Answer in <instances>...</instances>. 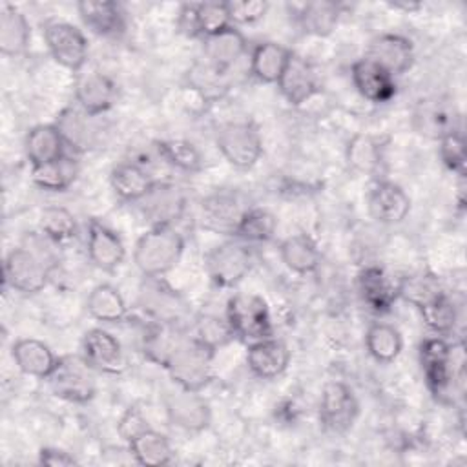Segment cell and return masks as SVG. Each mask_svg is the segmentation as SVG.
Returning a JSON list of instances; mask_svg holds the SVG:
<instances>
[{
    "instance_id": "74e56055",
    "label": "cell",
    "mask_w": 467,
    "mask_h": 467,
    "mask_svg": "<svg viewBox=\"0 0 467 467\" xmlns=\"http://www.w3.org/2000/svg\"><path fill=\"white\" fill-rule=\"evenodd\" d=\"M339 13H341L339 4L328 2V0H317V2L303 4L297 18L306 33L316 36H327L336 29Z\"/></svg>"
},
{
    "instance_id": "8992f818",
    "label": "cell",
    "mask_w": 467,
    "mask_h": 467,
    "mask_svg": "<svg viewBox=\"0 0 467 467\" xmlns=\"http://www.w3.org/2000/svg\"><path fill=\"white\" fill-rule=\"evenodd\" d=\"M248 206L235 192H215L204 197L199 204V223L204 230L235 235L237 226L246 213Z\"/></svg>"
},
{
    "instance_id": "d590c367",
    "label": "cell",
    "mask_w": 467,
    "mask_h": 467,
    "mask_svg": "<svg viewBox=\"0 0 467 467\" xmlns=\"http://www.w3.org/2000/svg\"><path fill=\"white\" fill-rule=\"evenodd\" d=\"M77 173H78L77 162L71 157L64 155L47 164L33 166L31 179L42 190L64 192L73 184V181L77 179Z\"/></svg>"
},
{
    "instance_id": "bcb514c9",
    "label": "cell",
    "mask_w": 467,
    "mask_h": 467,
    "mask_svg": "<svg viewBox=\"0 0 467 467\" xmlns=\"http://www.w3.org/2000/svg\"><path fill=\"white\" fill-rule=\"evenodd\" d=\"M195 337L208 348L219 350L221 347H226L235 337V334L226 317L204 314L195 323Z\"/></svg>"
},
{
    "instance_id": "60d3db41",
    "label": "cell",
    "mask_w": 467,
    "mask_h": 467,
    "mask_svg": "<svg viewBox=\"0 0 467 467\" xmlns=\"http://www.w3.org/2000/svg\"><path fill=\"white\" fill-rule=\"evenodd\" d=\"M197 36H212L232 26L226 2H199L193 4Z\"/></svg>"
},
{
    "instance_id": "5b68a950",
    "label": "cell",
    "mask_w": 467,
    "mask_h": 467,
    "mask_svg": "<svg viewBox=\"0 0 467 467\" xmlns=\"http://www.w3.org/2000/svg\"><path fill=\"white\" fill-rule=\"evenodd\" d=\"M217 148L223 157L239 170L252 168L261 153L263 142L252 122H226L217 131Z\"/></svg>"
},
{
    "instance_id": "8fae6325",
    "label": "cell",
    "mask_w": 467,
    "mask_h": 467,
    "mask_svg": "<svg viewBox=\"0 0 467 467\" xmlns=\"http://www.w3.org/2000/svg\"><path fill=\"white\" fill-rule=\"evenodd\" d=\"M210 279L219 286H235L252 268L250 250L237 243H224L204 257Z\"/></svg>"
},
{
    "instance_id": "603a6c76",
    "label": "cell",
    "mask_w": 467,
    "mask_h": 467,
    "mask_svg": "<svg viewBox=\"0 0 467 467\" xmlns=\"http://www.w3.org/2000/svg\"><path fill=\"white\" fill-rule=\"evenodd\" d=\"M290 363V350L275 337L259 339L248 345L246 365L261 379H274L281 376Z\"/></svg>"
},
{
    "instance_id": "ab89813d",
    "label": "cell",
    "mask_w": 467,
    "mask_h": 467,
    "mask_svg": "<svg viewBox=\"0 0 467 467\" xmlns=\"http://www.w3.org/2000/svg\"><path fill=\"white\" fill-rule=\"evenodd\" d=\"M418 310H420L425 325L436 334H449L458 321L456 306L445 292L438 294L436 297H432L431 301L421 305Z\"/></svg>"
},
{
    "instance_id": "f546056e",
    "label": "cell",
    "mask_w": 467,
    "mask_h": 467,
    "mask_svg": "<svg viewBox=\"0 0 467 467\" xmlns=\"http://www.w3.org/2000/svg\"><path fill=\"white\" fill-rule=\"evenodd\" d=\"M31 29L26 15L13 5L0 9V51L5 57L22 55L29 44Z\"/></svg>"
},
{
    "instance_id": "836d02e7",
    "label": "cell",
    "mask_w": 467,
    "mask_h": 467,
    "mask_svg": "<svg viewBox=\"0 0 467 467\" xmlns=\"http://www.w3.org/2000/svg\"><path fill=\"white\" fill-rule=\"evenodd\" d=\"M88 312L93 319L102 323H119L126 317L128 306L122 294L108 283L97 285L86 301Z\"/></svg>"
},
{
    "instance_id": "7402d4cb",
    "label": "cell",
    "mask_w": 467,
    "mask_h": 467,
    "mask_svg": "<svg viewBox=\"0 0 467 467\" xmlns=\"http://www.w3.org/2000/svg\"><path fill=\"white\" fill-rule=\"evenodd\" d=\"M368 212L378 223L398 224L410 212V197L401 186L381 181L368 193Z\"/></svg>"
},
{
    "instance_id": "83f0119b",
    "label": "cell",
    "mask_w": 467,
    "mask_h": 467,
    "mask_svg": "<svg viewBox=\"0 0 467 467\" xmlns=\"http://www.w3.org/2000/svg\"><path fill=\"white\" fill-rule=\"evenodd\" d=\"M64 148L66 142L57 124H38L31 128L24 142L26 157L31 162V166L47 164L51 161L64 157Z\"/></svg>"
},
{
    "instance_id": "3957f363",
    "label": "cell",
    "mask_w": 467,
    "mask_h": 467,
    "mask_svg": "<svg viewBox=\"0 0 467 467\" xmlns=\"http://www.w3.org/2000/svg\"><path fill=\"white\" fill-rule=\"evenodd\" d=\"M226 319L235 337L254 343L272 337V319L268 305L255 294H235L228 299Z\"/></svg>"
},
{
    "instance_id": "ee69618b",
    "label": "cell",
    "mask_w": 467,
    "mask_h": 467,
    "mask_svg": "<svg viewBox=\"0 0 467 467\" xmlns=\"http://www.w3.org/2000/svg\"><path fill=\"white\" fill-rule=\"evenodd\" d=\"M348 164L361 173H374L381 162V150L374 137L356 135L347 146Z\"/></svg>"
},
{
    "instance_id": "277c9868",
    "label": "cell",
    "mask_w": 467,
    "mask_h": 467,
    "mask_svg": "<svg viewBox=\"0 0 467 467\" xmlns=\"http://www.w3.org/2000/svg\"><path fill=\"white\" fill-rule=\"evenodd\" d=\"M47 381L55 396L73 403L89 401L97 390L93 368L84 358L80 359L75 356L58 358Z\"/></svg>"
},
{
    "instance_id": "ffe728a7",
    "label": "cell",
    "mask_w": 467,
    "mask_h": 467,
    "mask_svg": "<svg viewBox=\"0 0 467 467\" xmlns=\"http://www.w3.org/2000/svg\"><path fill=\"white\" fill-rule=\"evenodd\" d=\"M166 412L173 425L192 432L206 429L212 420L210 405L206 403V400L199 392L184 389L168 398Z\"/></svg>"
},
{
    "instance_id": "7a4b0ae2",
    "label": "cell",
    "mask_w": 467,
    "mask_h": 467,
    "mask_svg": "<svg viewBox=\"0 0 467 467\" xmlns=\"http://www.w3.org/2000/svg\"><path fill=\"white\" fill-rule=\"evenodd\" d=\"M213 356L215 350L208 348L195 336L181 337L164 368L181 389L201 392L213 379Z\"/></svg>"
},
{
    "instance_id": "e575fe53",
    "label": "cell",
    "mask_w": 467,
    "mask_h": 467,
    "mask_svg": "<svg viewBox=\"0 0 467 467\" xmlns=\"http://www.w3.org/2000/svg\"><path fill=\"white\" fill-rule=\"evenodd\" d=\"M91 115L84 113L82 109L67 108L60 113L57 120V128L62 133L66 146L75 151H88L95 144V131L89 124Z\"/></svg>"
},
{
    "instance_id": "f35d334b",
    "label": "cell",
    "mask_w": 467,
    "mask_h": 467,
    "mask_svg": "<svg viewBox=\"0 0 467 467\" xmlns=\"http://www.w3.org/2000/svg\"><path fill=\"white\" fill-rule=\"evenodd\" d=\"M159 155L171 166L182 171H199L202 168V157L199 150L184 139H162L155 142Z\"/></svg>"
},
{
    "instance_id": "30bf717a",
    "label": "cell",
    "mask_w": 467,
    "mask_h": 467,
    "mask_svg": "<svg viewBox=\"0 0 467 467\" xmlns=\"http://www.w3.org/2000/svg\"><path fill=\"white\" fill-rule=\"evenodd\" d=\"M359 412L358 400L343 381H328L323 387L319 401V420L325 429L336 434L347 432Z\"/></svg>"
},
{
    "instance_id": "7bdbcfd3",
    "label": "cell",
    "mask_w": 467,
    "mask_h": 467,
    "mask_svg": "<svg viewBox=\"0 0 467 467\" xmlns=\"http://www.w3.org/2000/svg\"><path fill=\"white\" fill-rule=\"evenodd\" d=\"M443 288L436 275L432 274H414L409 277H403L398 281V296L420 308L438 294H441Z\"/></svg>"
},
{
    "instance_id": "681fc988",
    "label": "cell",
    "mask_w": 467,
    "mask_h": 467,
    "mask_svg": "<svg viewBox=\"0 0 467 467\" xmlns=\"http://www.w3.org/2000/svg\"><path fill=\"white\" fill-rule=\"evenodd\" d=\"M148 421L144 420L142 412L137 409V407H130L122 418L119 420V425H117V432L119 436L124 440V441H130L131 438H135L139 432H142L144 429H148Z\"/></svg>"
},
{
    "instance_id": "ac0fdd59",
    "label": "cell",
    "mask_w": 467,
    "mask_h": 467,
    "mask_svg": "<svg viewBox=\"0 0 467 467\" xmlns=\"http://www.w3.org/2000/svg\"><path fill=\"white\" fill-rule=\"evenodd\" d=\"M140 202L151 226H171V223H175L186 208V195L175 184L155 182Z\"/></svg>"
},
{
    "instance_id": "4dcf8cb0",
    "label": "cell",
    "mask_w": 467,
    "mask_h": 467,
    "mask_svg": "<svg viewBox=\"0 0 467 467\" xmlns=\"http://www.w3.org/2000/svg\"><path fill=\"white\" fill-rule=\"evenodd\" d=\"M109 182L113 192L128 202L142 201L153 188L151 177L133 162H120L109 173Z\"/></svg>"
},
{
    "instance_id": "4316f807",
    "label": "cell",
    "mask_w": 467,
    "mask_h": 467,
    "mask_svg": "<svg viewBox=\"0 0 467 467\" xmlns=\"http://www.w3.org/2000/svg\"><path fill=\"white\" fill-rule=\"evenodd\" d=\"M11 354H13L16 367L24 374L40 378V379L49 378V374L53 372L57 359H58L44 341L35 339V337H22V339L15 341Z\"/></svg>"
},
{
    "instance_id": "cb8c5ba5",
    "label": "cell",
    "mask_w": 467,
    "mask_h": 467,
    "mask_svg": "<svg viewBox=\"0 0 467 467\" xmlns=\"http://www.w3.org/2000/svg\"><path fill=\"white\" fill-rule=\"evenodd\" d=\"M277 88L286 102L299 106L317 91V75L306 58L292 53L281 78L277 80Z\"/></svg>"
},
{
    "instance_id": "d6986e66",
    "label": "cell",
    "mask_w": 467,
    "mask_h": 467,
    "mask_svg": "<svg viewBox=\"0 0 467 467\" xmlns=\"http://www.w3.org/2000/svg\"><path fill=\"white\" fill-rule=\"evenodd\" d=\"M88 255L97 268L113 272L124 261L126 248L117 232L99 219H91L88 224Z\"/></svg>"
},
{
    "instance_id": "9a60e30c",
    "label": "cell",
    "mask_w": 467,
    "mask_h": 467,
    "mask_svg": "<svg viewBox=\"0 0 467 467\" xmlns=\"http://www.w3.org/2000/svg\"><path fill=\"white\" fill-rule=\"evenodd\" d=\"M414 128L420 135L440 140L447 133L458 130V113L447 99H425L420 100L414 109Z\"/></svg>"
},
{
    "instance_id": "1f68e13d",
    "label": "cell",
    "mask_w": 467,
    "mask_h": 467,
    "mask_svg": "<svg viewBox=\"0 0 467 467\" xmlns=\"http://www.w3.org/2000/svg\"><path fill=\"white\" fill-rule=\"evenodd\" d=\"M281 261L285 266L296 274H312L319 263L321 255L317 244L306 234H296L286 237L279 246Z\"/></svg>"
},
{
    "instance_id": "2e32d148",
    "label": "cell",
    "mask_w": 467,
    "mask_h": 467,
    "mask_svg": "<svg viewBox=\"0 0 467 467\" xmlns=\"http://www.w3.org/2000/svg\"><path fill=\"white\" fill-rule=\"evenodd\" d=\"M75 99L84 113L97 117L115 104L117 86L108 75L100 71H88L78 75L75 82Z\"/></svg>"
},
{
    "instance_id": "52a82bcc",
    "label": "cell",
    "mask_w": 467,
    "mask_h": 467,
    "mask_svg": "<svg viewBox=\"0 0 467 467\" xmlns=\"http://www.w3.org/2000/svg\"><path fill=\"white\" fill-rule=\"evenodd\" d=\"M5 283L22 294H36L47 285L49 268L46 261L29 248H13L4 261Z\"/></svg>"
},
{
    "instance_id": "e0dca14e",
    "label": "cell",
    "mask_w": 467,
    "mask_h": 467,
    "mask_svg": "<svg viewBox=\"0 0 467 467\" xmlns=\"http://www.w3.org/2000/svg\"><path fill=\"white\" fill-rule=\"evenodd\" d=\"M350 77L358 93L368 102H389L396 95L394 77L367 57L352 64Z\"/></svg>"
},
{
    "instance_id": "9c48e42d",
    "label": "cell",
    "mask_w": 467,
    "mask_h": 467,
    "mask_svg": "<svg viewBox=\"0 0 467 467\" xmlns=\"http://www.w3.org/2000/svg\"><path fill=\"white\" fill-rule=\"evenodd\" d=\"M44 40L51 57L71 71H80L88 60V40L84 33L67 22H49L44 27Z\"/></svg>"
},
{
    "instance_id": "b9f144b4",
    "label": "cell",
    "mask_w": 467,
    "mask_h": 467,
    "mask_svg": "<svg viewBox=\"0 0 467 467\" xmlns=\"http://www.w3.org/2000/svg\"><path fill=\"white\" fill-rule=\"evenodd\" d=\"M277 228V219L274 213L263 208H248L243 215L235 235L248 243L268 241Z\"/></svg>"
},
{
    "instance_id": "f1b7e54d",
    "label": "cell",
    "mask_w": 467,
    "mask_h": 467,
    "mask_svg": "<svg viewBox=\"0 0 467 467\" xmlns=\"http://www.w3.org/2000/svg\"><path fill=\"white\" fill-rule=\"evenodd\" d=\"M292 51L277 42H261L252 49L250 73L265 84H277L281 78Z\"/></svg>"
},
{
    "instance_id": "7dc6e473",
    "label": "cell",
    "mask_w": 467,
    "mask_h": 467,
    "mask_svg": "<svg viewBox=\"0 0 467 467\" xmlns=\"http://www.w3.org/2000/svg\"><path fill=\"white\" fill-rule=\"evenodd\" d=\"M440 159L451 171L463 175V171H465V139L460 130H454L440 139Z\"/></svg>"
},
{
    "instance_id": "d6a6232c",
    "label": "cell",
    "mask_w": 467,
    "mask_h": 467,
    "mask_svg": "<svg viewBox=\"0 0 467 467\" xmlns=\"http://www.w3.org/2000/svg\"><path fill=\"white\" fill-rule=\"evenodd\" d=\"M130 452L140 465H166L173 458V449L170 445V440L153 431L151 427L139 432L135 438L128 441Z\"/></svg>"
},
{
    "instance_id": "8d00e7d4",
    "label": "cell",
    "mask_w": 467,
    "mask_h": 467,
    "mask_svg": "<svg viewBox=\"0 0 467 467\" xmlns=\"http://www.w3.org/2000/svg\"><path fill=\"white\" fill-rule=\"evenodd\" d=\"M365 347L376 361L390 363L400 356L403 339L394 325L372 323L365 334Z\"/></svg>"
},
{
    "instance_id": "4fadbf2b",
    "label": "cell",
    "mask_w": 467,
    "mask_h": 467,
    "mask_svg": "<svg viewBox=\"0 0 467 467\" xmlns=\"http://www.w3.org/2000/svg\"><path fill=\"white\" fill-rule=\"evenodd\" d=\"M82 358L93 370L104 374H120L128 365L119 339L102 328H91L84 334Z\"/></svg>"
},
{
    "instance_id": "44dd1931",
    "label": "cell",
    "mask_w": 467,
    "mask_h": 467,
    "mask_svg": "<svg viewBox=\"0 0 467 467\" xmlns=\"http://www.w3.org/2000/svg\"><path fill=\"white\" fill-rule=\"evenodd\" d=\"M206 66L219 75H224L246 51V40L234 26L202 38Z\"/></svg>"
},
{
    "instance_id": "5bb4252c",
    "label": "cell",
    "mask_w": 467,
    "mask_h": 467,
    "mask_svg": "<svg viewBox=\"0 0 467 467\" xmlns=\"http://www.w3.org/2000/svg\"><path fill=\"white\" fill-rule=\"evenodd\" d=\"M365 57L376 62L378 66H381L392 77H396V75H403L412 67L414 49H412V42L403 35L383 33L370 40Z\"/></svg>"
},
{
    "instance_id": "d4e9b609",
    "label": "cell",
    "mask_w": 467,
    "mask_h": 467,
    "mask_svg": "<svg viewBox=\"0 0 467 467\" xmlns=\"http://www.w3.org/2000/svg\"><path fill=\"white\" fill-rule=\"evenodd\" d=\"M84 26L99 36H119L126 27V16L117 2L84 0L77 4Z\"/></svg>"
},
{
    "instance_id": "ba28073f",
    "label": "cell",
    "mask_w": 467,
    "mask_h": 467,
    "mask_svg": "<svg viewBox=\"0 0 467 467\" xmlns=\"http://www.w3.org/2000/svg\"><path fill=\"white\" fill-rule=\"evenodd\" d=\"M420 363L425 383L436 400H443L454 379L452 348L443 337H427L420 347Z\"/></svg>"
},
{
    "instance_id": "484cf974",
    "label": "cell",
    "mask_w": 467,
    "mask_h": 467,
    "mask_svg": "<svg viewBox=\"0 0 467 467\" xmlns=\"http://www.w3.org/2000/svg\"><path fill=\"white\" fill-rule=\"evenodd\" d=\"M358 286L361 299L365 305L378 312H389L398 296V283L387 275V272L379 266H367L358 275Z\"/></svg>"
},
{
    "instance_id": "f907efd6",
    "label": "cell",
    "mask_w": 467,
    "mask_h": 467,
    "mask_svg": "<svg viewBox=\"0 0 467 467\" xmlns=\"http://www.w3.org/2000/svg\"><path fill=\"white\" fill-rule=\"evenodd\" d=\"M38 462L42 465H49V467H69V465H77V458L62 449H55V447H44L38 452Z\"/></svg>"
},
{
    "instance_id": "f6af8a7d",
    "label": "cell",
    "mask_w": 467,
    "mask_h": 467,
    "mask_svg": "<svg viewBox=\"0 0 467 467\" xmlns=\"http://www.w3.org/2000/svg\"><path fill=\"white\" fill-rule=\"evenodd\" d=\"M40 230L55 243L69 241L77 234L75 215L64 206H47L40 213Z\"/></svg>"
},
{
    "instance_id": "c3c4849f",
    "label": "cell",
    "mask_w": 467,
    "mask_h": 467,
    "mask_svg": "<svg viewBox=\"0 0 467 467\" xmlns=\"http://www.w3.org/2000/svg\"><path fill=\"white\" fill-rule=\"evenodd\" d=\"M230 20L232 24H254L259 22L266 11H268V2L265 0H234L226 2Z\"/></svg>"
},
{
    "instance_id": "6da1fadb",
    "label": "cell",
    "mask_w": 467,
    "mask_h": 467,
    "mask_svg": "<svg viewBox=\"0 0 467 467\" xmlns=\"http://www.w3.org/2000/svg\"><path fill=\"white\" fill-rule=\"evenodd\" d=\"M184 252V237L171 226H151L133 250V261L144 277H162L177 266Z\"/></svg>"
},
{
    "instance_id": "7c38bea8",
    "label": "cell",
    "mask_w": 467,
    "mask_h": 467,
    "mask_svg": "<svg viewBox=\"0 0 467 467\" xmlns=\"http://www.w3.org/2000/svg\"><path fill=\"white\" fill-rule=\"evenodd\" d=\"M139 305L159 323H177L186 310L182 297L161 277H146L139 290Z\"/></svg>"
}]
</instances>
